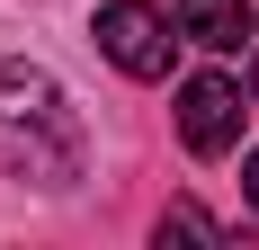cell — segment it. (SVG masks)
Wrapping results in <instances>:
<instances>
[{
    "instance_id": "6da1fadb",
    "label": "cell",
    "mask_w": 259,
    "mask_h": 250,
    "mask_svg": "<svg viewBox=\"0 0 259 250\" xmlns=\"http://www.w3.org/2000/svg\"><path fill=\"white\" fill-rule=\"evenodd\" d=\"M0 170H18L27 188L80 179V116L63 99V80L36 63H0Z\"/></svg>"
},
{
    "instance_id": "7a4b0ae2",
    "label": "cell",
    "mask_w": 259,
    "mask_h": 250,
    "mask_svg": "<svg viewBox=\"0 0 259 250\" xmlns=\"http://www.w3.org/2000/svg\"><path fill=\"white\" fill-rule=\"evenodd\" d=\"M90 36H99V54L125 80H161V72H170V45H179V27L161 18V9H143V0H107Z\"/></svg>"
},
{
    "instance_id": "3957f363",
    "label": "cell",
    "mask_w": 259,
    "mask_h": 250,
    "mask_svg": "<svg viewBox=\"0 0 259 250\" xmlns=\"http://www.w3.org/2000/svg\"><path fill=\"white\" fill-rule=\"evenodd\" d=\"M179 143L197 152V161H214V152H233L241 143V90L224 72H197L179 90Z\"/></svg>"
},
{
    "instance_id": "277c9868",
    "label": "cell",
    "mask_w": 259,
    "mask_h": 250,
    "mask_svg": "<svg viewBox=\"0 0 259 250\" xmlns=\"http://www.w3.org/2000/svg\"><path fill=\"white\" fill-rule=\"evenodd\" d=\"M179 36L206 54H241L250 45V0H179Z\"/></svg>"
},
{
    "instance_id": "5b68a950",
    "label": "cell",
    "mask_w": 259,
    "mask_h": 250,
    "mask_svg": "<svg viewBox=\"0 0 259 250\" xmlns=\"http://www.w3.org/2000/svg\"><path fill=\"white\" fill-rule=\"evenodd\" d=\"M161 232H197V241H224V224H214V215H206V205H170V215H161Z\"/></svg>"
},
{
    "instance_id": "8992f818",
    "label": "cell",
    "mask_w": 259,
    "mask_h": 250,
    "mask_svg": "<svg viewBox=\"0 0 259 250\" xmlns=\"http://www.w3.org/2000/svg\"><path fill=\"white\" fill-rule=\"evenodd\" d=\"M241 188H250V205H259V152H250V161H241Z\"/></svg>"
},
{
    "instance_id": "52a82bcc",
    "label": "cell",
    "mask_w": 259,
    "mask_h": 250,
    "mask_svg": "<svg viewBox=\"0 0 259 250\" xmlns=\"http://www.w3.org/2000/svg\"><path fill=\"white\" fill-rule=\"evenodd\" d=\"M250 99H259V54H250Z\"/></svg>"
}]
</instances>
